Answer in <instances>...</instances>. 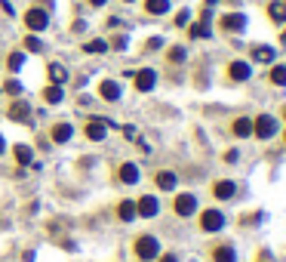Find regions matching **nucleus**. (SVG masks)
Segmentation results:
<instances>
[{"label":"nucleus","instance_id":"nucleus-1","mask_svg":"<svg viewBox=\"0 0 286 262\" xmlns=\"http://www.w3.org/2000/svg\"><path fill=\"white\" fill-rule=\"evenodd\" d=\"M132 253L139 256L142 262H151L160 256V241L154 234H142V237H135V244H132Z\"/></svg>","mask_w":286,"mask_h":262},{"label":"nucleus","instance_id":"nucleus-2","mask_svg":"<svg viewBox=\"0 0 286 262\" xmlns=\"http://www.w3.org/2000/svg\"><path fill=\"white\" fill-rule=\"evenodd\" d=\"M253 133H256V139H271V136L277 133V117L274 115H259L253 120Z\"/></svg>","mask_w":286,"mask_h":262},{"label":"nucleus","instance_id":"nucleus-3","mask_svg":"<svg viewBox=\"0 0 286 262\" xmlns=\"http://www.w3.org/2000/svg\"><path fill=\"white\" fill-rule=\"evenodd\" d=\"M25 25H28V31H47V25H50V13L47 9H40V6H31L28 13H25Z\"/></svg>","mask_w":286,"mask_h":262},{"label":"nucleus","instance_id":"nucleus-4","mask_svg":"<svg viewBox=\"0 0 286 262\" xmlns=\"http://www.w3.org/2000/svg\"><path fill=\"white\" fill-rule=\"evenodd\" d=\"M200 229L203 232H222L225 229V213L222 210H203L200 213Z\"/></svg>","mask_w":286,"mask_h":262},{"label":"nucleus","instance_id":"nucleus-5","mask_svg":"<svg viewBox=\"0 0 286 262\" xmlns=\"http://www.w3.org/2000/svg\"><path fill=\"white\" fill-rule=\"evenodd\" d=\"M253 77V65L243 62V59H234L231 65H228V81H234V84H243Z\"/></svg>","mask_w":286,"mask_h":262},{"label":"nucleus","instance_id":"nucleus-6","mask_svg":"<svg viewBox=\"0 0 286 262\" xmlns=\"http://www.w3.org/2000/svg\"><path fill=\"white\" fill-rule=\"evenodd\" d=\"M132 81H135V89H139V93H151L157 87V71L154 68H142V71L132 74Z\"/></svg>","mask_w":286,"mask_h":262},{"label":"nucleus","instance_id":"nucleus-7","mask_svg":"<svg viewBox=\"0 0 286 262\" xmlns=\"http://www.w3.org/2000/svg\"><path fill=\"white\" fill-rule=\"evenodd\" d=\"M135 213H139L142 219H154V216L160 213V201L154 195H145L142 201H135Z\"/></svg>","mask_w":286,"mask_h":262},{"label":"nucleus","instance_id":"nucleus-8","mask_svg":"<svg viewBox=\"0 0 286 262\" xmlns=\"http://www.w3.org/2000/svg\"><path fill=\"white\" fill-rule=\"evenodd\" d=\"M219 25H222V31H228V34H240V31L246 28V16H243V13H225Z\"/></svg>","mask_w":286,"mask_h":262},{"label":"nucleus","instance_id":"nucleus-9","mask_svg":"<svg viewBox=\"0 0 286 262\" xmlns=\"http://www.w3.org/2000/svg\"><path fill=\"white\" fill-rule=\"evenodd\" d=\"M173 210H176V216H194V213H197V198L185 191V195H179V198H176Z\"/></svg>","mask_w":286,"mask_h":262},{"label":"nucleus","instance_id":"nucleus-10","mask_svg":"<svg viewBox=\"0 0 286 262\" xmlns=\"http://www.w3.org/2000/svg\"><path fill=\"white\" fill-rule=\"evenodd\" d=\"M6 117H9V120H16V123H28V127L34 123V117H31V105H28V102H16V105L6 111Z\"/></svg>","mask_w":286,"mask_h":262},{"label":"nucleus","instance_id":"nucleus-11","mask_svg":"<svg viewBox=\"0 0 286 262\" xmlns=\"http://www.w3.org/2000/svg\"><path fill=\"white\" fill-rule=\"evenodd\" d=\"M212 195L219 198V201H231V198L237 195V185H234L231 179H219V182L212 185Z\"/></svg>","mask_w":286,"mask_h":262},{"label":"nucleus","instance_id":"nucleus-12","mask_svg":"<svg viewBox=\"0 0 286 262\" xmlns=\"http://www.w3.org/2000/svg\"><path fill=\"white\" fill-rule=\"evenodd\" d=\"M274 59H277V50H274V47H265V43H259V47H253V62L271 65Z\"/></svg>","mask_w":286,"mask_h":262},{"label":"nucleus","instance_id":"nucleus-13","mask_svg":"<svg viewBox=\"0 0 286 262\" xmlns=\"http://www.w3.org/2000/svg\"><path fill=\"white\" fill-rule=\"evenodd\" d=\"M99 96L105 102H117L120 99V84L117 81H102L99 84Z\"/></svg>","mask_w":286,"mask_h":262},{"label":"nucleus","instance_id":"nucleus-14","mask_svg":"<svg viewBox=\"0 0 286 262\" xmlns=\"http://www.w3.org/2000/svg\"><path fill=\"white\" fill-rule=\"evenodd\" d=\"M86 139L89 142H102V139H105V136H108V123H102V120H93V123H86Z\"/></svg>","mask_w":286,"mask_h":262},{"label":"nucleus","instance_id":"nucleus-15","mask_svg":"<svg viewBox=\"0 0 286 262\" xmlns=\"http://www.w3.org/2000/svg\"><path fill=\"white\" fill-rule=\"evenodd\" d=\"M231 133L237 136V139H246V136H253V120L249 117H237L231 123Z\"/></svg>","mask_w":286,"mask_h":262},{"label":"nucleus","instance_id":"nucleus-16","mask_svg":"<svg viewBox=\"0 0 286 262\" xmlns=\"http://www.w3.org/2000/svg\"><path fill=\"white\" fill-rule=\"evenodd\" d=\"M268 19L274 22V25H286V3H283V0H280V3L274 0V3L268 6Z\"/></svg>","mask_w":286,"mask_h":262},{"label":"nucleus","instance_id":"nucleus-17","mask_svg":"<svg viewBox=\"0 0 286 262\" xmlns=\"http://www.w3.org/2000/svg\"><path fill=\"white\" fill-rule=\"evenodd\" d=\"M52 142H68V139H71V136H74V127H71V123H55V127H52Z\"/></svg>","mask_w":286,"mask_h":262},{"label":"nucleus","instance_id":"nucleus-18","mask_svg":"<svg viewBox=\"0 0 286 262\" xmlns=\"http://www.w3.org/2000/svg\"><path fill=\"white\" fill-rule=\"evenodd\" d=\"M47 74H50V84H59V87L68 81V71H65V65H59V62H50Z\"/></svg>","mask_w":286,"mask_h":262},{"label":"nucleus","instance_id":"nucleus-19","mask_svg":"<svg viewBox=\"0 0 286 262\" xmlns=\"http://www.w3.org/2000/svg\"><path fill=\"white\" fill-rule=\"evenodd\" d=\"M157 188L160 191H173L176 188V173L173 170H160L157 173Z\"/></svg>","mask_w":286,"mask_h":262},{"label":"nucleus","instance_id":"nucleus-20","mask_svg":"<svg viewBox=\"0 0 286 262\" xmlns=\"http://www.w3.org/2000/svg\"><path fill=\"white\" fill-rule=\"evenodd\" d=\"M212 262H237V253H234V247H228V244L215 247V250H212Z\"/></svg>","mask_w":286,"mask_h":262},{"label":"nucleus","instance_id":"nucleus-21","mask_svg":"<svg viewBox=\"0 0 286 262\" xmlns=\"http://www.w3.org/2000/svg\"><path fill=\"white\" fill-rule=\"evenodd\" d=\"M120 182L135 185V182H139V167H135V164H123V167H120Z\"/></svg>","mask_w":286,"mask_h":262},{"label":"nucleus","instance_id":"nucleus-22","mask_svg":"<svg viewBox=\"0 0 286 262\" xmlns=\"http://www.w3.org/2000/svg\"><path fill=\"white\" fill-rule=\"evenodd\" d=\"M145 9L151 16H166L169 13V0H145Z\"/></svg>","mask_w":286,"mask_h":262},{"label":"nucleus","instance_id":"nucleus-23","mask_svg":"<svg viewBox=\"0 0 286 262\" xmlns=\"http://www.w3.org/2000/svg\"><path fill=\"white\" fill-rule=\"evenodd\" d=\"M117 216H120L123 222H132L135 216H139V213H135V201H120V207H117Z\"/></svg>","mask_w":286,"mask_h":262},{"label":"nucleus","instance_id":"nucleus-24","mask_svg":"<svg viewBox=\"0 0 286 262\" xmlns=\"http://www.w3.org/2000/svg\"><path fill=\"white\" fill-rule=\"evenodd\" d=\"M43 99H47L50 105H59V102L65 99V93H62V87H59V84H50L47 89H43Z\"/></svg>","mask_w":286,"mask_h":262},{"label":"nucleus","instance_id":"nucleus-25","mask_svg":"<svg viewBox=\"0 0 286 262\" xmlns=\"http://www.w3.org/2000/svg\"><path fill=\"white\" fill-rule=\"evenodd\" d=\"M13 154H16V161H19L22 167H28V164L34 161V151H31L28 145H16V148H13Z\"/></svg>","mask_w":286,"mask_h":262},{"label":"nucleus","instance_id":"nucleus-26","mask_svg":"<svg viewBox=\"0 0 286 262\" xmlns=\"http://www.w3.org/2000/svg\"><path fill=\"white\" fill-rule=\"evenodd\" d=\"M268 77H271V84H277V87H286V65H274Z\"/></svg>","mask_w":286,"mask_h":262},{"label":"nucleus","instance_id":"nucleus-27","mask_svg":"<svg viewBox=\"0 0 286 262\" xmlns=\"http://www.w3.org/2000/svg\"><path fill=\"white\" fill-rule=\"evenodd\" d=\"M25 50L28 53H43V40L37 37V34H28V37H25Z\"/></svg>","mask_w":286,"mask_h":262},{"label":"nucleus","instance_id":"nucleus-28","mask_svg":"<svg viewBox=\"0 0 286 262\" xmlns=\"http://www.w3.org/2000/svg\"><path fill=\"white\" fill-rule=\"evenodd\" d=\"M6 65H9V71H22V65H25V53H9Z\"/></svg>","mask_w":286,"mask_h":262},{"label":"nucleus","instance_id":"nucleus-29","mask_svg":"<svg viewBox=\"0 0 286 262\" xmlns=\"http://www.w3.org/2000/svg\"><path fill=\"white\" fill-rule=\"evenodd\" d=\"M83 53H108V40H89L83 43Z\"/></svg>","mask_w":286,"mask_h":262},{"label":"nucleus","instance_id":"nucleus-30","mask_svg":"<svg viewBox=\"0 0 286 262\" xmlns=\"http://www.w3.org/2000/svg\"><path fill=\"white\" fill-rule=\"evenodd\" d=\"M188 34H191L194 40H197V37H209L212 31H209V25H207V22H200V25H191V31H188Z\"/></svg>","mask_w":286,"mask_h":262},{"label":"nucleus","instance_id":"nucleus-31","mask_svg":"<svg viewBox=\"0 0 286 262\" xmlns=\"http://www.w3.org/2000/svg\"><path fill=\"white\" fill-rule=\"evenodd\" d=\"M185 56H188V53H185V47H169L166 59H169V62H185Z\"/></svg>","mask_w":286,"mask_h":262},{"label":"nucleus","instance_id":"nucleus-32","mask_svg":"<svg viewBox=\"0 0 286 262\" xmlns=\"http://www.w3.org/2000/svg\"><path fill=\"white\" fill-rule=\"evenodd\" d=\"M3 89H6L9 96H22V89H25V87H22L19 81H6V87H3Z\"/></svg>","mask_w":286,"mask_h":262},{"label":"nucleus","instance_id":"nucleus-33","mask_svg":"<svg viewBox=\"0 0 286 262\" xmlns=\"http://www.w3.org/2000/svg\"><path fill=\"white\" fill-rule=\"evenodd\" d=\"M123 136H127V139H132V142H139V145H142V139H139V130H135L132 123H127V127H123Z\"/></svg>","mask_w":286,"mask_h":262},{"label":"nucleus","instance_id":"nucleus-34","mask_svg":"<svg viewBox=\"0 0 286 262\" xmlns=\"http://www.w3.org/2000/svg\"><path fill=\"white\" fill-rule=\"evenodd\" d=\"M188 19H191V13H188V9H182V13L176 16V25H179V28H185V25H188Z\"/></svg>","mask_w":286,"mask_h":262},{"label":"nucleus","instance_id":"nucleus-35","mask_svg":"<svg viewBox=\"0 0 286 262\" xmlns=\"http://www.w3.org/2000/svg\"><path fill=\"white\" fill-rule=\"evenodd\" d=\"M237 157H240L237 148H228V151H225V164H237Z\"/></svg>","mask_w":286,"mask_h":262},{"label":"nucleus","instance_id":"nucleus-36","mask_svg":"<svg viewBox=\"0 0 286 262\" xmlns=\"http://www.w3.org/2000/svg\"><path fill=\"white\" fill-rule=\"evenodd\" d=\"M127 47H130V37H123V34L114 37V50H127Z\"/></svg>","mask_w":286,"mask_h":262},{"label":"nucleus","instance_id":"nucleus-37","mask_svg":"<svg viewBox=\"0 0 286 262\" xmlns=\"http://www.w3.org/2000/svg\"><path fill=\"white\" fill-rule=\"evenodd\" d=\"M160 47H163V37H151V40H148V50H160Z\"/></svg>","mask_w":286,"mask_h":262},{"label":"nucleus","instance_id":"nucleus-38","mask_svg":"<svg viewBox=\"0 0 286 262\" xmlns=\"http://www.w3.org/2000/svg\"><path fill=\"white\" fill-rule=\"evenodd\" d=\"M0 9H3L6 16H13V13H16V9H13V3H6V0H0Z\"/></svg>","mask_w":286,"mask_h":262},{"label":"nucleus","instance_id":"nucleus-39","mask_svg":"<svg viewBox=\"0 0 286 262\" xmlns=\"http://www.w3.org/2000/svg\"><path fill=\"white\" fill-rule=\"evenodd\" d=\"M160 262H179V256L176 253H163V256H157Z\"/></svg>","mask_w":286,"mask_h":262},{"label":"nucleus","instance_id":"nucleus-40","mask_svg":"<svg viewBox=\"0 0 286 262\" xmlns=\"http://www.w3.org/2000/svg\"><path fill=\"white\" fill-rule=\"evenodd\" d=\"M108 0H89V6H105Z\"/></svg>","mask_w":286,"mask_h":262},{"label":"nucleus","instance_id":"nucleus-41","mask_svg":"<svg viewBox=\"0 0 286 262\" xmlns=\"http://www.w3.org/2000/svg\"><path fill=\"white\" fill-rule=\"evenodd\" d=\"M0 154H6V139L0 136Z\"/></svg>","mask_w":286,"mask_h":262},{"label":"nucleus","instance_id":"nucleus-42","mask_svg":"<svg viewBox=\"0 0 286 262\" xmlns=\"http://www.w3.org/2000/svg\"><path fill=\"white\" fill-rule=\"evenodd\" d=\"M280 43H286V28H283V34H280Z\"/></svg>","mask_w":286,"mask_h":262},{"label":"nucleus","instance_id":"nucleus-43","mask_svg":"<svg viewBox=\"0 0 286 262\" xmlns=\"http://www.w3.org/2000/svg\"><path fill=\"white\" fill-rule=\"evenodd\" d=\"M123 3H132V0H123Z\"/></svg>","mask_w":286,"mask_h":262},{"label":"nucleus","instance_id":"nucleus-44","mask_svg":"<svg viewBox=\"0 0 286 262\" xmlns=\"http://www.w3.org/2000/svg\"><path fill=\"white\" fill-rule=\"evenodd\" d=\"M283 3H286V0H283Z\"/></svg>","mask_w":286,"mask_h":262},{"label":"nucleus","instance_id":"nucleus-45","mask_svg":"<svg viewBox=\"0 0 286 262\" xmlns=\"http://www.w3.org/2000/svg\"><path fill=\"white\" fill-rule=\"evenodd\" d=\"M283 139H286V136H283Z\"/></svg>","mask_w":286,"mask_h":262},{"label":"nucleus","instance_id":"nucleus-46","mask_svg":"<svg viewBox=\"0 0 286 262\" xmlns=\"http://www.w3.org/2000/svg\"><path fill=\"white\" fill-rule=\"evenodd\" d=\"M283 115H286V111H283Z\"/></svg>","mask_w":286,"mask_h":262}]
</instances>
